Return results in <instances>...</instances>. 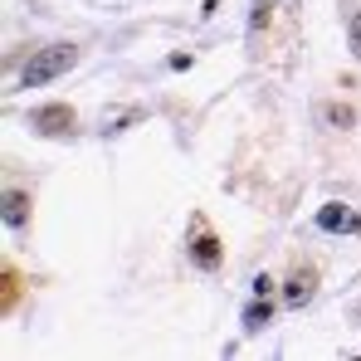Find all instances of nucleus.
Returning a JSON list of instances; mask_svg holds the SVG:
<instances>
[{"instance_id": "20e7f679", "label": "nucleus", "mask_w": 361, "mask_h": 361, "mask_svg": "<svg viewBox=\"0 0 361 361\" xmlns=\"http://www.w3.org/2000/svg\"><path fill=\"white\" fill-rule=\"evenodd\" d=\"M307 293H312V279L302 274V279H293V283H288V293H283V302H307Z\"/></svg>"}, {"instance_id": "0eeeda50", "label": "nucleus", "mask_w": 361, "mask_h": 361, "mask_svg": "<svg viewBox=\"0 0 361 361\" xmlns=\"http://www.w3.org/2000/svg\"><path fill=\"white\" fill-rule=\"evenodd\" d=\"M352 44H357V54H361V20H357V30H352Z\"/></svg>"}, {"instance_id": "f03ea898", "label": "nucleus", "mask_w": 361, "mask_h": 361, "mask_svg": "<svg viewBox=\"0 0 361 361\" xmlns=\"http://www.w3.org/2000/svg\"><path fill=\"white\" fill-rule=\"evenodd\" d=\"M317 225L332 230V235H357L361 215H357V210H347V205H322V210H317Z\"/></svg>"}, {"instance_id": "39448f33", "label": "nucleus", "mask_w": 361, "mask_h": 361, "mask_svg": "<svg viewBox=\"0 0 361 361\" xmlns=\"http://www.w3.org/2000/svg\"><path fill=\"white\" fill-rule=\"evenodd\" d=\"M5 220H25V195H5Z\"/></svg>"}, {"instance_id": "423d86ee", "label": "nucleus", "mask_w": 361, "mask_h": 361, "mask_svg": "<svg viewBox=\"0 0 361 361\" xmlns=\"http://www.w3.org/2000/svg\"><path fill=\"white\" fill-rule=\"evenodd\" d=\"M39 127H68V113L54 108V113H39Z\"/></svg>"}, {"instance_id": "f257e3e1", "label": "nucleus", "mask_w": 361, "mask_h": 361, "mask_svg": "<svg viewBox=\"0 0 361 361\" xmlns=\"http://www.w3.org/2000/svg\"><path fill=\"white\" fill-rule=\"evenodd\" d=\"M78 63V49L73 44H54V49H44V54H35V59L25 63V83L35 88V83H49V78H59L63 68H73Z\"/></svg>"}, {"instance_id": "7ed1b4c3", "label": "nucleus", "mask_w": 361, "mask_h": 361, "mask_svg": "<svg viewBox=\"0 0 361 361\" xmlns=\"http://www.w3.org/2000/svg\"><path fill=\"white\" fill-rule=\"evenodd\" d=\"M190 254H195V264H200V269H215V264H220V244H215V235H195Z\"/></svg>"}]
</instances>
